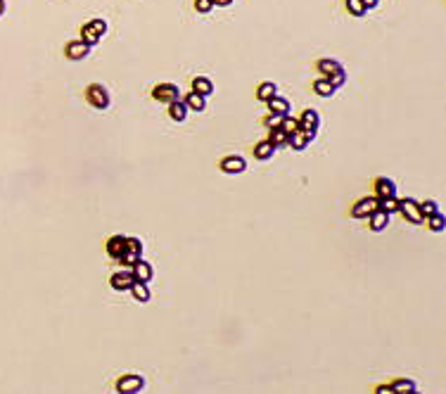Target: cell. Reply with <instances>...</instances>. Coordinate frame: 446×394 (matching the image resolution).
Returning <instances> with one entry per match:
<instances>
[{"mask_svg":"<svg viewBox=\"0 0 446 394\" xmlns=\"http://www.w3.org/2000/svg\"><path fill=\"white\" fill-rule=\"evenodd\" d=\"M318 71H321L323 79H328L330 83H332L335 91L342 88L344 86V81H347V71H344V67H342L337 60H330V57L318 60Z\"/></svg>","mask_w":446,"mask_h":394,"instance_id":"cell-1","label":"cell"},{"mask_svg":"<svg viewBox=\"0 0 446 394\" xmlns=\"http://www.w3.org/2000/svg\"><path fill=\"white\" fill-rule=\"evenodd\" d=\"M399 214L406 219V221L415 223V226H420V223H425V216L420 214V207H418V200H413V197H401L399 200Z\"/></svg>","mask_w":446,"mask_h":394,"instance_id":"cell-2","label":"cell"},{"mask_svg":"<svg viewBox=\"0 0 446 394\" xmlns=\"http://www.w3.org/2000/svg\"><path fill=\"white\" fill-rule=\"evenodd\" d=\"M140 259H143V240H138L133 235H126V249H124V257H121V264L126 268H131Z\"/></svg>","mask_w":446,"mask_h":394,"instance_id":"cell-3","label":"cell"},{"mask_svg":"<svg viewBox=\"0 0 446 394\" xmlns=\"http://www.w3.org/2000/svg\"><path fill=\"white\" fill-rule=\"evenodd\" d=\"M299 131H304L306 136L313 140L318 133V126H321V114H318L316 110H304L302 114H299Z\"/></svg>","mask_w":446,"mask_h":394,"instance_id":"cell-4","label":"cell"},{"mask_svg":"<svg viewBox=\"0 0 446 394\" xmlns=\"http://www.w3.org/2000/svg\"><path fill=\"white\" fill-rule=\"evenodd\" d=\"M86 100L95 110H107L109 107V93H107L105 86H100V83H90L86 88Z\"/></svg>","mask_w":446,"mask_h":394,"instance_id":"cell-5","label":"cell"},{"mask_svg":"<svg viewBox=\"0 0 446 394\" xmlns=\"http://www.w3.org/2000/svg\"><path fill=\"white\" fill-rule=\"evenodd\" d=\"M143 387H145V378L136 375V373L121 375L117 380V392L119 394H138V392H143Z\"/></svg>","mask_w":446,"mask_h":394,"instance_id":"cell-6","label":"cell"},{"mask_svg":"<svg viewBox=\"0 0 446 394\" xmlns=\"http://www.w3.org/2000/svg\"><path fill=\"white\" fill-rule=\"evenodd\" d=\"M152 98H155L157 102L171 105V102L180 100V91H178V86H176V83H157V86L152 88Z\"/></svg>","mask_w":446,"mask_h":394,"instance_id":"cell-7","label":"cell"},{"mask_svg":"<svg viewBox=\"0 0 446 394\" xmlns=\"http://www.w3.org/2000/svg\"><path fill=\"white\" fill-rule=\"evenodd\" d=\"M373 211H378V197H361L359 202L351 207L354 219H368Z\"/></svg>","mask_w":446,"mask_h":394,"instance_id":"cell-8","label":"cell"},{"mask_svg":"<svg viewBox=\"0 0 446 394\" xmlns=\"http://www.w3.org/2000/svg\"><path fill=\"white\" fill-rule=\"evenodd\" d=\"M221 171L223 173H242L245 169H247V159L242 157V154H228V157H223L221 159Z\"/></svg>","mask_w":446,"mask_h":394,"instance_id":"cell-9","label":"cell"},{"mask_svg":"<svg viewBox=\"0 0 446 394\" xmlns=\"http://www.w3.org/2000/svg\"><path fill=\"white\" fill-rule=\"evenodd\" d=\"M375 197L378 200H389V197H397V183L387 176H380L375 178Z\"/></svg>","mask_w":446,"mask_h":394,"instance_id":"cell-10","label":"cell"},{"mask_svg":"<svg viewBox=\"0 0 446 394\" xmlns=\"http://www.w3.org/2000/svg\"><path fill=\"white\" fill-rule=\"evenodd\" d=\"M136 283L133 280V276H131V268H126V271H117V273H112L109 278V285L112 290H117V292H128L131 285Z\"/></svg>","mask_w":446,"mask_h":394,"instance_id":"cell-11","label":"cell"},{"mask_svg":"<svg viewBox=\"0 0 446 394\" xmlns=\"http://www.w3.org/2000/svg\"><path fill=\"white\" fill-rule=\"evenodd\" d=\"M131 276H133V280H138V283H150L152 276H155L152 264L145 261V259H140V261H136V264L131 266Z\"/></svg>","mask_w":446,"mask_h":394,"instance_id":"cell-12","label":"cell"},{"mask_svg":"<svg viewBox=\"0 0 446 394\" xmlns=\"http://www.w3.org/2000/svg\"><path fill=\"white\" fill-rule=\"evenodd\" d=\"M105 247H107V254H109L114 261H121L124 249H126V235H112Z\"/></svg>","mask_w":446,"mask_h":394,"instance_id":"cell-13","label":"cell"},{"mask_svg":"<svg viewBox=\"0 0 446 394\" xmlns=\"http://www.w3.org/2000/svg\"><path fill=\"white\" fill-rule=\"evenodd\" d=\"M90 52V48H88L83 41H69L67 43V48H64V55L69 57V60H83V57Z\"/></svg>","mask_w":446,"mask_h":394,"instance_id":"cell-14","label":"cell"},{"mask_svg":"<svg viewBox=\"0 0 446 394\" xmlns=\"http://www.w3.org/2000/svg\"><path fill=\"white\" fill-rule=\"evenodd\" d=\"M266 105H268V114H278V117H285V114H290V100L280 98V95L271 98Z\"/></svg>","mask_w":446,"mask_h":394,"instance_id":"cell-15","label":"cell"},{"mask_svg":"<svg viewBox=\"0 0 446 394\" xmlns=\"http://www.w3.org/2000/svg\"><path fill=\"white\" fill-rule=\"evenodd\" d=\"M192 93H197V95H202V98L211 95V93H214V83H211V79H207V76H195V79H192Z\"/></svg>","mask_w":446,"mask_h":394,"instance_id":"cell-16","label":"cell"},{"mask_svg":"<svg viewBox=\"0 0 446 394\" xmlns=\"http://www.w3.org/2000/svg\"><path fill=\"white\" fill-rule=\"evenodd\" d=\"M180 102H183L188 110H195V112H205L207 110V98H202V95H197V93H192V91L188 93Z\"/></svg>","mask_w":446,"mask_h":394,"instance_id":"cell-17","label":"cell"},{"mask_svg":"<svg viewBox=\"0 0 446 394\" xmlns=\"http://www.w3.org/2000/svg\"><path fill=\"white\" fill-rule=\"evenodd\" d=\"M309 142H311V138L306 136L304 131H294L292 136H287V145H290L292 150H297V152H302V150L309 148Z\"/></svg>","mask_w":446,"mask_h":394,"instance_id":"cell-18","label":"cell"},{"mask_svg":"<svg viewBox=\"0 0 446 394\" xmlns=\"http://www.w3.org/2000/svg\"><path fill=\"white\" fill-rule=\"evenodd\" d=\"M368 219H370V230H375V233H380V230H384V228L389 226V219L392 216L389 214H384V211H373L370 216H368Z\"/></svg>","mask_w":446,"mask_h":394,"instance_id":"cell-19","label":"cell"},{"mask_svg":"<svg viewBox=\"0 0 446 394\" xmlns=\"http://www.w3.org/2000/svg\"><path fill=\"white\" fill-rule=\"evenodd\" d=\"M278 95V86L273 83V81H264V83H259V88H256V98L261 100V102H268L271 98H275Z\"/></svg>","mask_w":446,"mask_h":394,"instance_id":"cell-20","label":"cell"},{"mask_svg":"<svg viewBox=\"0 0 446 394\" xmlns=\"http://www.w3.org/2000/svg\"><path fill=\"white\" fill-rule=\"evenodd\" d=\"M128 292H133V297H136L138 302H143V304H147L150 299H152V292H150V288H147V283H133L131 285V290Z\"/></svg>","mask_w":446,"mask_h":394,"instance_id":"cell-21","label":"cell"},{"mask_svg":"<svg viewBox=\"0 0 446 394\" xmlns=\"http://www.w3.org/2000/svg\"><path fill=\"white\" fill-rule=\"evenodd\" d=\"M273 152H275V148H273L268 140H259V142L254 145V157H256V159H261V162L271 159Z\"/></svg>","mask_w":446,"mask_h":394,"instance_id":"cell-22","label":"cell"},{"mask_svg":"<svg viewBox=\"0 0 446 394\" xmlns=\"http://www.w3.org/2000/svg\"><path fill=\"white\" fill-rule=\"evenodd\" d=\"M389 387L394 389L397 394H403V392H415V380H408V378H397V380L389 382Z\"/></svg>","mask_w":446,"mask_h":394,"instance_id":"cell-23","label":"cell"},{"mask_svg":"<svg viewBox=\"0 0 446 394\" xmlns=\"http://www.w3.org/2000/svg\"><path fill=\"white\" fill-rule=\"evenodd\" d=\"M425 221H428L430 230H434V233H441V230L446 228V216L441 214V211H434V214H430Z\"/></svg>","mask_w":446,"mask_h":394,"instance_id":"cell-24","label":"cell"},{"mask_svg":"<svg viewBox=\"0 0 446 394\" xmlns=\"http://www.w3.org/2000/svg\"><path fill=\"white\" fill-rule=\"evenodd\" d=\"M169 117L174 119V121H185L188 117V107L180 102V100H176V102H171L169 105Z\"/></svg>","mask_w":446,"mask_h":394,"instance_id":"cell-25","label":"cell"},{"mask_svg":"<svg viewBox=\"0 0 446 394\" xmlns=\"http://www.w3.org/2000/svg\"><path fill=\"white\" fill-rule=\"evenodd\" d=\"M313 91H316L321 98H330V95L335 93V88H332V83H330L328 79H323V76H321V79L313 81Z\"/></svg>","mask_w":446,"mask_h":394,"instance_id":"cell-26","label":"cell"},{"mask_svg":"<svg viewBox=\"0 0 446 394\" xmlns=\"http://www.w3.org/2000/svg\"><path fill=\"white\" fill-rule=\"evenodd\" d=\"M280 131H283L285 136H292L294 131H299V121L294 117H290V114H285V117L280 119Z\"/></svg>","mask_w":446,"mask_h":394,"instance_id":"cell-27","label":"cell"},{"mask_svg":"<svg viewBox=\"0 0 446 394\" xmlns=\"http://www.w3.org/2000/svg\"><path fill=\"white\" fill-rule=\"evenodd\" d=\"M378 209L384 211V214H397L399 209V197H389V200H378Z\"/></svg>","mask_w":446,"mask_h":394,"instance_id":"cell-28","label":"cell"},{"mask_svg":"<svg viewBox=\"0 0 446 394\" xmlns=\"http://www.w3.org/2000/svg\"><path fill=\"white\" fill-rule=\"evenodd\" d=\"M266 140L271 142V145H273L275 150L283 148V145H287V136H285V133H283L280 129H271V136H268Z\"/></svg>","mask_w":446,"mask_h":394,"instance_id":"cell-29","label":"cell"},{"mask_svg":"<svg viewBox=\"0 0 446 394\" xmlns=\"http://www.w3.org/2000/svg\"><path fill=\"white\" fill-rule=\"evenodd\" d=\"M86 26L93 31L98 38H102V36H105V31H107V22H105V19H90Z\"/></svg>","mask_w":446,"mask_h":394,"instance_id":"cell-30","label":"cell"},{"mask_svg":"<svg viewBox=\"0 0 446 394\" xmlns=\"http://www.w3.org/2000/svg\"><path fill=\"white\" fill-rule=\"evenodd\" d=\"M347 10H349V14H354V17H363V14L368 12L361 0H347Z\"/></svg>","mask_w":446,"mask_h":394,"instance_id":"cell-31","label":"cell"},{"mask_svg":"<svg viewBox=\"0 0 446 394\" xmlns=\"http://www.w3.org/2000/svg\"><path fill=\"white\" fill-rule=\"evenodd\" d=\"M418 207H420V214L428 219L430 214H434V211H439V207H437V202L434 200H425V202H418Z\"/></svg>","mask_w":446,"mask_h":394,"instance_id":"cell-32","label":"cell"},{"mask_svg":"<svg viewBox=\"0 0 446 394\" xmlns=\"http://www.w3.org/2000/svg\"><path fill=\"white\" fill-rule=\"evenodd\" d=\"M195 10H197L199 14H207L214 10V5H211V0H195Z\"/></svg>","mask_w":446,"mask_h":394,"instance_id":"cell-33","label":"cell"},{"mask_svg":"<svg viewBox=\"0 0 446 394\" xmlns=\"http://www.w3.org/2000/svg\"><path fill=\"white\" fill-rule=\"evenodd\" d=\"M280 119H283V117H278V114H268L264 121H266L268 129H280Z\"/></svg>","mask_w":446,"mask_h":394,"instance_id":"cell-34","label":"cell"},{"mask_svg":"<svg viewBox=\"0 0 446 394\" xmlns=\"http://www.w3.org/2000/svg\"><path fill=\"white\" fill-rule=\"evenodd\" d=\"M375 394H397V392H394L389 385H378V387H375Z\"/></svg>","mask_w":446,"mask_h":394,"instance_id":"cell-35","label":"cell"},{"mask_svg":"<svg viewBox=\"0 0 446 394\" xmlns=\"http://www.w3.org/2000/svg\"><path fill=\"white\" fill-rule=\"evenodd\" d=\"M233 0H211V5L214 7H228Z\"/></svg>","mask_w":446,"mask_h":394,"instance_id":"cell-36","label":"cell"},{"mask_svg":"<svg viewBox=\"0 0 446 394\" xmlns=\"http://www.w3.org/2000/svg\"><path fill=\"white\" fill-rule=\"evenodd\" d=\"M361 3H363V7H366V10H373V7H378L380 0H361Z\"/></svg>","mask_w":446,"mask_h":394,"instance_id":"cell-37","label":"cell"},{"mask_svg":"<svg viewBox=\"0 0 446 394\" xmlns=\"http://www.w3.org/2000/svg\"><path fill=\"white\" fill-rule=\"evenodd\" d=\"M3 12H5V0H0V17H3Z\"/></svg>","mask_w":446,"mask_h":394,"instance_id":"cell-38","label":"cell"},{"mask_svg":"<svg viewBox=\"0 0 446 394\" xmlns=\"http://www.w3.org/2000/svg\"><path fill=\"white\" fill-rule=\"evenodd\" d=\"M403 394H418V389H415V392H403Z\"/></svg>","mask_w":446,"mask_h":394,"instance_id":"cell-39","label":"cell"}]
</instances>
